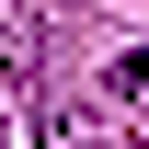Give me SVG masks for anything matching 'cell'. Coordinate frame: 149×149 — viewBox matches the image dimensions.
Here are the masks:
<instances>
[{"instance_id":"1","label":"cell","mask_w":149,"mask_h":149,"mask_svg":"<svg viewBox=\"0 0 149 149\" xmlns=\"http://www.w3.org/2000/svg\"><path fill=\"white\" fill-rule=\"evenodd\" d=\"M115 92H126V103H149V46H126V57H115Z\"/></svg>"}]
</instances>
